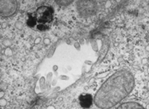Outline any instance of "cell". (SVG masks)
Wrapping results in <instances>:
<instances>
[{
	"mask_svg": "<svg viewBox=\"0 0 149 109\" xmlns=\"http://www.w3.org/2000/svg\"><path fill=\"white\" fill-rule=\"evenodd\" d=\"M79 103L83 108H88L93 103V96L89 94L81 95L79 96Z\"/></svg>",
	"mask_w": 149,
	"mask_h": 109,
	"instance_id": "5",
	"label": "cell"
},
{
	"mask_svg": "<svg viewBox=\"0 0 149 109\" xmlns=\"http://www.w3.org/2000/svg\"><path fill=\"white\" fill-rule=\"evenodd\" d=\"M116 109H145L144 107L141 105L139 103L134 101L125 102L119 105Z\"/></svg>",
	"mask_w": 149,
	"mask_h": 109,
	"instance_id": "6",
	"label": "cell"
},
{
	"mask_svg": "<svg viewBox=\"0 0 149 109\" xmlns=\"http://www.w3.org/2000/svg\"><path fill=\"white\" fill-rule=\"evenodd\" d=\"M17 3L14 0H1L0 1V14L2 16H10L16 12Z\"/></svg>",
	"mask_w": 149,
	"mask_h": 109,
	"instance_id": "4",
	"label": "cell"
},
{
	"mask_svg": "<svg viewBox=\"0 0 149 109\" xmlns=\"http://www.w3.org/2000/svg\"><path fill=\"white\" fill-rule=\"evenodd\" d=\"M54 10L51 6L39 7L32 14H29L27 25L30 27H33L36 24L38 26H46L47 23H50L53 20Z\"/></svg>",
	"mask_w": 149,
	"mask_h": 109,
	"instance_id": "2",
	"label": "cell"
},
{
	"mask_svg": "<svg viewBox=\"0 0 149 109\" xmlns=\"http://www.w3.org/2000/svg\"><path fill=\"white\" fill-rule=\"evenodd\" d=\"M77 8L81 16L89 17L96 13L98 4L95 1H79L77 2Z\"/></svg>",
	"mask_w": 149,
	"mask_h": 109,
	"instance_id": "3",
	"label": "cell"
},
{
	"mask_svg": "<svg viewBox=\"0 0 149 109\" xmlns=\"http://www.w3.org/2000/svg\"><path fill=\"white\" fill-rule=\"evenodd\" d=\"M134 87V77L129 70H120L109 77L99 89L94 97L98 108L109 109L120 103Z\"/></svg>",
	"mask_w": 149,
	"mask_h": 109,
	"instance_id": "1",
	"label": "cell"
}]
</instances>
